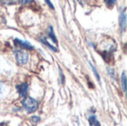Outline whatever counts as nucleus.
<instances>
[{
	"instance_id": "nucleus-4",
	"label": "nucleus",
	"mask_w": 127,
	"mask_h": 126,
	"mask_svg": "<svg viewBox=\"0 0 127 126\" xmlns=\"http://www.w3.org/2000/svg\"><path fill=\"white\" fill-rule=\"evenodd\" d=\"M120 25H121V28L124 31L126 30L127 27V13H126V8H124L121 13V16H120Z\"/></svg>"
},
{
	"instance_id": "nucleus-12",
	"label": "nucleus",
	"mask_w": 127,
	"mask_h": 126,
	"mask_svg": "<svg viewBox=\"0 0 127 126\" xmlns=\"http://www.w3.org/2000/svg\"><path fill=\"white\" fill-rule=\"evenodd\" d=\"M4 89H5V88H4V83L1 82H0V98L2 97V95H3V94H4Z\"/></svg>"
},
{
	"instance_id": "nucleus-15",
	"label": "nucleus",
	"mask_w": 127,
	"mask_h": 126,
	"mask_svg": "<svg viewBox=\"0 0 127 126\" xmlns=\"http://www.w3.org/2000/svg\"><path fill=\"white\" fill-rule=\"evenodd\" d=\"M45 2H46V3H48V6H50L51 9H53V10L54 9V7L53 6V4H52V3H51V1H48V0H46V1H45Z\"/></svg>"
},
{
	"instance_id": "nucleus-13",
	"label": "nucleus",
	"mask_w": 127,
	"mask_h": 126,
	"mask_svg": "<svg viewBox=\"0 0 127 126\" xmlns=\"http://www.w3.org/2000/svg\"><path fill=\"white\" fill-rule=\"evenodd\" d=\"M107 71H108V73H109V74L110 75L111 77H112V78L115 77V71L113 69L107 68Z\"/></svg>"
},
{
	"instance_id": "nucleus-10",
	"label": "nucleus",
	"mask_w": 127,
	"mask_h": 126,
	"mask_svg": "<svg viewBox=\"0 0 127 126\" xmlns=\"http://www.w3.org/2000/svg\"><path fill=\"white\" fill-rule=\"evenodd\" d=\"M89 64H90V66L92 67V70H93V71H94V74H95V76L97 77V80L99 81V82H100V76H99V74H98V72L97 71V70H96V68H95V66L91 63V62H89Z\"/></svg>"
},
{
	"instance_id": "nucleus-6",
	"label": "nucleus",
	"mask_w": 127,
	"mask_h": 126,
	"mask_svg": "<svg viewBox=\"0 0 127 126\" xmlns=\"http://www.w3.org/2000/svg\"><path fill=\"white\" fill-rule=\"evenodd\" d=\"M89 122L90 126H100V124L99 121L97 120V117L95 115L91 116L89 118Z\"/></svg>"
},
{
	"instance_id": "nucleus-3",
	"label": "nucleus",
	"mask_w": 127,
	"mask_h": 126,
	"mask_svg": "<svg viewBox=\"0 0 127 126\" xmlns=\"http://www.w3.org/2000/svg\"><path fill=\"white\" fill-rule=\"evenodd\" d=\"M16 88L18 90V92L20 95V97H25L28 92V85L27 83H22L19 85L16 86Z\"/></svg>"
},
{
	"instance_id": "nucleus-8",
	"label": "nucleus",
	"mask_w": 127,
	"mask_h": 126,
	"mask_svg": "<svg viewBox=\"0 0 127 126\" xmlns=\"http://www.w3.org/2000/svg\"><path fill=\"white\" fill-rule=\"evenodd\" d=\"M49 30H50V31H49V33H48V36L52 39V41H53L54 43L57 44V37H56V36H55V34H54L53 27H52L51 26H50V27H49Z\"/></svg>"
},
{
	"instance_id": "nucleus-16",
	"label": "nucleus",
	"mask_w": 127,
	"mask_h": 126,
	"mask_svg": "<svg viewBox=\"0 0 127 126\" xmlns=\"http://www.w3.org/2000/svg\"><path fill=\"white\" fill-rule=\"evenodd\" d=\"M106 3H109V4H115L116 1H106Z\"/></svg>"
},
{
	"instance_id": "nucleus-5",
	"label": "nucleus",
	"mask_w": 127,
	"mask_h": 126,
	"mask_svg": "<svg viewBox=\"0 0 127 126\" xmlns=\"http://www.w3.org/2000/svg\"><path fill=\"white\" fill-rule=\"evenodd\" d=\"M14 42L16 44H17L18 45L21 46L23 48H25V49H28V50H32V49H33V47L28 41H22L21 39H19L16 38L14 39Z\"/></svg>"
},
{
	"instance_id": "nucleus-17",
	"label": "nucleus",
	"mask_w": 127,
	"mask_h": 126,
	"mask_svg": "<svg viewBox=\"0 0 127 126\" xmlns=\"http://www.w3.org/2000/svg\"><path fill=\"white\" fill-rule=\"evenodd\" d=\"M20 3H30L32 2V1H20Z\"/></svg>"
},
{
	"instance_id": "nucleus-14",
	"label": "nucleus",
	"mask_w": 127,
	"mask_h": 126,
	"mask_svg": "<svg viewBox=\"0 0 127 126\" xmlns=\"http://www.w3.org/2000/svg\"><path fill=\"white\" fill-rule=\"evenodd\" d=\"M60 80H61V83L62 84H64L65 82V76L63 74V72L61 71L60 68Z\"/></svg>"
},
{
	"instance_id": "nucleus-18",
	"label": "nucleus",
	"mask_w": 127,
	"mask_h": 126,
	"mask_svg": "<svg viewBox=\"0 0 127 126\" xmlns=\"http://www.w3.org/2000/svg\"><path fill=\"white\" fill-rule=\"evenodd\" d=\"M0 126H7V123H0Z\"/></svg>"
},
{
	"instance_id": "nucleus-2",
	"label": "nucleus",
	"mask_w": 127,
	"mask_h": 126,
	"mask_svg": "<svg viewBox=\"0 0 127 126\" xmlns=\"http://www.w3.org/2000/svg\"><path fill=\"white\" fill-rule=\"evenodd\" d=\"M16 59L19 65H25L29 59L28 53L24 50H19L16 51Z\"/></svg>"
},
{
	"instance_id": "nucleus-7",
	"label": "nucleus",
	"mask_w": 127,
	"mask_h": 126,
	"mask_svg": "<svg viewBox=\"0 0 127 126\" xmlns=\"http://www.w3.org/2000/svg\"><path fill=\"white\" fill-rule=\"evenodd\" d=\"M40 41H41V42H42V44H44V45H46L48 48H49L50 49H51L53 51H54V52L57 51V48H55V47H54V46H52V45L47 41V39H46L45 38H41V39H40Z\"/></svg>"
},
{
	"instance_id": "nucleus-1",
	"label": "nucleus",
	"mask_w": 127,
	"mask_h": 126,
	"mask_svg": "<svg viewBox=\"0 0 127 126\" xmlns=\"http://www.w3.org/2000/svg\"><path fill=\"white\" fill-rule=\"evenodd\" d=\"M22 105L28 113H33L34 111H36L39 105L38 102L36 100L29 97H25L22 100Z\"/></svg>"
},
{
	"instance_id": "nucleus-9",
	"label": "nucleus",
	"mask_w": 127,
	"mask_h": 126,
	"mask_svg": "<svg viewBox=\"0 0 127 126\" xmlns=\"http://www.w3.org/2000/svg\"><path fill=\"white\" fill-rule=\"evenodd\" d=\"M121 84H122V88L124 92L127 91V77H126V74L124 72L122 74L121 76Z\"/></svg>"
},
{
	"instance_id": "nucleus-11",
	"label": "nucleus",
	"mask_w": 127,
	"mask_h": 126,
	"mask_svg": "<svg viewBox=\"0 0 127 126\" xmlns=\"http://www.w3.org/2000/svg\"><path fill=\"white\" fill-rule=\"evenodd\" d=\"M40 117H36V116H33L31 118V121L32 123H33L34 125H36V123H38L39 121H40Z\"/></svg>"
}]
</instances>
